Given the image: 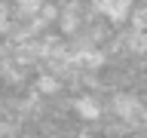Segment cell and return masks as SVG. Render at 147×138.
<instances>
[{
  "mask_svg": "<svg viewBox=\"0 0 147 138\" xmlns=\"http://www.w3.org/2000/svg\"><path fill=\"white\" fill-rule=\"evenodd\" d=\"M92 9L110 25H123L132 16V0H92Z\"/></svg>",
  "mask_w": 147,
  "mask_h": 138,
  "instance_id": "1",
  "label": "cell"
},
{
  "mask_svg": "<svg viewBox=\"0 0 147 138\" xmlns=\"http://www.w3.org/2000/svg\"><path fill=\"white\" fill-rule=\"evenodd\" d=\"M113 110H117L123 120H132V117H141V114H144V104H141L135 95H117Z\"/></svg>",
  "mask_w": 147,
  "mask_h": 138,
  "instance_id": "2",
  "label": "cell"
},
{
  "mask_svg": "<svg viewBox=\"0 0 147 138\" xmlns=\"http://www.w3.org/2000/svg\"><path fill=\"white\" fill-rule=\"evenodd\" d=\"M74 114L83 120H98L101 117V104L89 95H83V98H74Z\"/></svg>",
  "mask_w": 147,
  "mask_h": 138,
  "instance_id": "3",
  "label": "cell"
}]
</instances>
